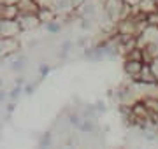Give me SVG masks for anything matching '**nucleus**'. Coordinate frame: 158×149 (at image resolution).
Instances as JSON below:
<instances>
[{"label": "nucleus", "mask_w": 158, "mask_h": 149, "mask_svg": "<svg viewBox=\"0 0 158 149\" xmlns=\"http://www.w3.org/2000/svg\"><path fill=\"white\" fill-rule=\"evenodd\" d=\"M53 11L56 12V16H69L74 11V6L70 0H55Z\"/></svg>", "instance_id": "nucleus-6"}, {"label": "nucleus", "mask_w": 158, "mask_h": 149, "mask_svg": "<svg viewBox=\"0 0 158 149\" xmlns=\"http://www.w3.org/2000/svg\"><path fill=\"white\" fill-rule=\"evenodd\" d=\"M156 6H158V0H156Z\"/></svg>", "instance_id": "nucleus-17"}, {"label": "nucleus", "mask_w": 158, "mask_h": 149, "mask_svg": "<svg viewBox=\"0 0 158 149\" xmlns=\"http://www.w3.org/2000/svg\"><path fill=\"white\" fill-rule=\"evenodd\" d=\"M0 19H4V4H0Z\"/></svg>", "instance_id": "nucleus-16"}, {"label": "nucleus", "mask_w": 158, "mask_h": 149, "mask_svg": "<svg viewBox=\"0 0 158 149\" xmlns=\"http://www.w3.org/2000/svg\"><path fill=\"white\" fill-rule=\"evenodd\" d=\"M19 51V40L18 39H2L0 37V60H7L9 56Z\"/></svg>", "instance_id": "nucleus-3"}, {"label": "nucleus", "mask_w": 158, "mask_h": 149, "mask_svg": "<svg viewBox=\"0 0 158 149\" xmlns=\"http://www.w3.org/2000/svg\"><path fill=\"white\" fill-rule=\"evenodd\" d=\"M149 67H151L153 74H155V77H156V83H158V56H155L151 62H149Z\"/></svg>", "instance_id": "nucleus-12"}, {"label": "nucleus", "mask_w": 158, "mask_h": 149, "mask_svg": "<svg viewBox=\"0 0 158 149\" xmlns=\"http://www.w3.org/2000/svg\"><path fill=\"white\" fill-rule=\"evenodd\" d=\"M16 6H18L19 14H37L40 9L35 0H18Z\"/></svg>", "instance_id": "nucleus-5"}, {"label": "nucleus", "mask_w": 158, "mask_h": 149, "mask_svg": "<svg viewBox=\"0 0 158 149\" xmlns=\"http://www.w3.org/2000/svg\"><path fill=\"white\" fill-rule=\"evenodd\" d=\"M142 65H144V62L142 60H135V58H125V63H123V70L125 74L128 75L130 79L134 81L139 75V72H141Z\"/></svg>", "instance_id": "nucleus-4"}, {"label": "nucleus", "mask_w": 158, "mask_h": 149, "mask_svg": "<svg viewBox=\"0 0 158 149\" xmlns=\"http://www.w3.org/2000/svg\"><path fill=\"white\" fill-rule=\"evenodd\" d=\"M12 70H18V72H21L23 69H27V58L25 56H18L14 62H12Z\"/></svg>", "instance_id": "nucleus-11"}, {"label": "nucleus", "mask_w": 158, "mask_h": 149, "mask_svg": "<svg viewBox=\"0 0 158 149\" xmlns=\"http://www.w3.org/2000/svg\"><path fill=\"white\" fill-rule=\"evenodd\" d=\"M125 2H127V4H130V6H137L141 0H125Z\"/></svg>", "instance_id": "nucleus-14"}, {"label": "nucleus", "mask_w": 158, "mask_h": 149, "mask_svg": "<svg viewBox=\"0 0 158 149\" xmlns=\"http://www.w3.org/2000/svg\"><path fill=\"white\" fill-rule=\"evenodd\" d=\"M18 23L21 26V32H35L42 26V21L39 19L37 14H18Z\"/></svg>", "instance_id": "nucleus-2"}, {"label": "nucleus", "mask_w": 158, "mask_h": 149, "mask_svg": "<svg viewBox=\"0 0 158 149\" xmlns=\"http://www.w3.org/2000/svg\"><path fill=\"white\" fill-rule=\"evenodd\" d=\"M21 26L18 23V19H0V37L2 39H18L21 35Z\"/></svg>", "instance_id": "nucleus-1"}, {"label": "nucleus", "mask_w": 158, "mask_h": 149, "mask_svg": "<svg viewBox=\"0 0 158 149\" xmlns=\"http://www.w3.org/2000/svg\"><path fill=\"white\" fill-rule=\"evenodd\" d=\"M0 4H18V0H0Z\"/></svg>", "instance_id": "nucleus-15"}, {"label": "nucleus", "mask_w": 158, "mask_h": 149, "mask_svg": "<svg viewBox=\"0 0 158 149\" xmlns=\"http://www.w3.org/2000/svg\"><path fill=\"white\" fill-rule=\"evenodd\" d=\"M134 81H139V83H156V77H155V74H153L149 63H144V65H142L139 75H137Z\"/></svg>", "instance_id": "nucleus-7"}, {"label": "nucleus", "mask_w": 158, "mask_h": 149, "mask_svg": "<svg viewBox=\"0 0 158 149\" xmlns=\"http://www.w3.org/2000/svg\"><path fill=\"white\" fill-rule=\"evenodd\" d=\"M44 28H46V32H48L49 35L60 34V30H62V23L58 21V18H56V19L49 21V23H44Z\"/></svg>", "instance_id": "nucleus-10"}, {"label": "nucleus", "mask_w": 158, "mask_h": 149, "mask_svg": "<svg viewBox=\"0 0 158 149\" xmlns=\"http://www.w3.org/2000/svg\"><path fill=\"white\" fill-rule=\"evenodd\" d=\"M37 16H39V19L42 21V25L44 23H49V21H53V19H56V12L53 11L51 7H40L39 12H37Z\"/></svg>", "instance_id": "nucleus-8"}, {"label": "nucleus", "mask_w": 158, "mask_h": 149, "mask_svg": "<svg viewBox=\"0 0 158 149\" xmlns=\"http://www.w3.org/2000/svg\"><path fill=\"white\" fill-rule=\"evenodd\" d=\"M35 2L39 7H51L53 9V6H55V0H35Z\"/></svg>", "instance_id": "nucleus-13"}, {"label": "nucleus", "mask_w": 158, "mask_h": 149, "mask_svg": "<svg viewBox=\"0 0 158 149\" xmlns=\"http://www.w3.org/2000/svg\"><path fill=\"white\" fill-rule=\"evenodd\" d=\"M19 11H18L16 4H4V18L7 19H16Z\"/></svg>", "instance_id": "nucleus-9"}]
</instances>
